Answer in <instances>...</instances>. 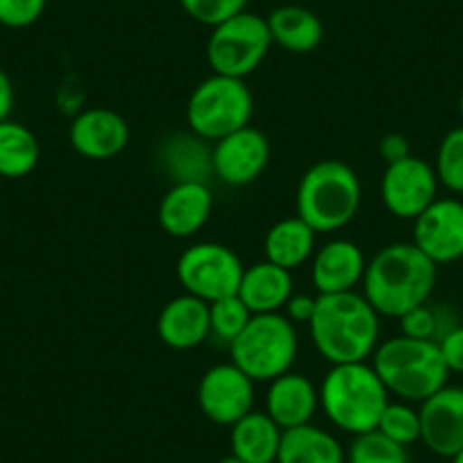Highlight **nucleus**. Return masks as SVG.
<instances>
[{
    "label": "nucleus",
    "instance_id": "6",
    "mask_svg": "<svg viewBox=\"0 0 463 463\" xmlns=\"http://www.w3.org/2000/svg\"><path fill=\"white\" fill-rule=\"evenodd\" d=\"M230 357L252 382H273L296 364V325L279 311L252 316L246 329L230 345Z\"/></svg>",
    "mask_w": 463,
    "mask_h": 463
},
{
    "label": "nucleus",
    "instance_id": "4",
    "mask_svg": "<svg viewBox=\"0 0 463 463\" xmlns=\"http://www.w3.org/2000/svg\"><path fill=\"white\" fill-rule=\"evenodd\" d=\"M362 204V182L341 159H323L307 168L296 191V216L316 234L343 230Z\"/></svg>",
    "mask_w": 463,
    "mask_h": 463
},
{
    "label": "nucleus",
    "instance_id": "8",
    "mask_svg": "<svg viewBox=\"0 0 463 463\" xmlns=\"http://www.w3.org/2000/svg\"><path fill=\"white\" fill-rule=\"evenodd\" d=\"M273 46L264 16L241 12L212 28L207 39V61L213 73L246 80L255 73Z\"/></svg>",
    "mask_w": 463,
    "mask_h": 463
},
{
    "label": "nucleus",
    "instance_id": "18",
    "mask_svg": "<svg viewBox=\"0 0 463 463\" xmlns=\"http://www.w3.org/2000/svg\"><path fill=\"white\" fill-rule=\"evenodd\" d=\"M320 407L318 389L314 382L300 373H284L269 382L266 393V413L282 427L284 431L293 427L309 425Z\"/></svg>",
    "mask_w": 463,
    "mask_h": 463
},
{
    "label": "nucleus",
    "instance_id": "15",
    "mask_svg": "<svg viewBox=\"0 0 463 463\" xmlns=\"http://www.w3.org/2000/svg\"><path fill=\"white\" fill-rule=\"evenodd\" d=\"M69 141L78 155L93 162L111 159L126 150L130 126L118 111L107 107H89L71 121Z\"/></svg>",
    "mask_w": 463,
    "mask_h": 463
},
{
    "label": "nucleus",
    "instance_id": "2",
    "mask_svg": "<svg viewBox=\"0 0 463 463\" xmlns=\"http://www.w3.org/2000/svg\"><path fill=\"white\" fill-rule=\"evenodd\" d=\"M436 264L413 243H391L366 264L362 287L373 309L386 318H402L425 305L436 287Z\"/></svg>",
    "mask_w": 463,
    "mask_h": 463
},
{
    "label": "nucleus",
    "instance_id": "9",
    "mask_svg": "<svg viewBox=\"0 0 463 463\" xmlns=\"http://www.w3.org/2000/svg\"><path fill=\"white\" fill-rule=\"evenodd\" d=\"M243 264L232 248L222 243H194L177 260V279L184 293L200 298L207 305L237 296L243 278Z\"/></svg>",
    "mask_w": 463,
    "mask_h": 463
},
{
    "label": "nucleus",
    "instance_id": "29",
    "mask_svg": "<svg viewBox=\"0 0 463 463\" xmlns=\"http://www.w3.org/2000/svg\"><path fill=\"white\" fill-rule=\"evenodd\" d=\"M434 171L440 186L452 194H463V126L454 128L440 139Z\"/></svg>",
    "mask_w": 463,
    "mask_h": 463
},
{
    "label": "nucleus",
    "instance_id": "37",
    "mask_svg": "<svg viewBox=\"0 0 463 463\" xmlns=\"http://www.w3.org/2000/svg\"><path fill=\"white\" fill-rule=\"evenodd\" d=\"M218 463H246V461H243V458H239L237 454H227V457H222Z\"/></svg>",
    "mask_w": 463,
    "mask_h": 463
},
{
    "label": "nucleus",
    "instance_id": "24",
    "mask_svg": "<svg viewBox=\"0 0 463 463\" xmlns=\"http://www.w3.org/2000/svg\"><path fill=\"white\" fill-rule=\"evenodd\" d=\"M275 463H345V449L336 436L309 422L282 431Z\"/></svg>",
    "mask_w": 463,
    "mask_h": 463
},
{
    "label": "nucleus",
    "instance_id": "34",
    "mask_svg": "<svg viewBox=\"0 0 463 463\" xmlns=\"http://www.w3.org/2000/svg\"><path fill=\"white\" fill-rule=\"evenodd\" d=\"M314 311H316V298L314 296H305V293H293L291 298L287 300L284 305V316L291 320L293 325H309L311 318H314Z\"/></svg>",
    "mask_w": 463,
    "mask_h": 463
},
{
    "label": "nucleus",
    "instance_id": "7",
    "mask_svg": "<svg viewBox=\"0 0 463 463\" xmlns=\"http://www.w3.org/2000/svg\"><path fill=\"white\" fill-rule=\"evenodd\" d=\"M255 100L250 87L239 78L213 73L203 80L186 102V126L203 141L222 137L250 126Z\"/></svg>",
    "mask_w": 463,
    "mask_h": 463
},
{
    "label": "nucleus",
    "instance_id": "35",
    "mask_svg": "<svg viewBox=\"0 0 463 463\" xmlns=\"http://www.w3.org/2000/svg\"><path fill=\"white\" fill-rule=\"evenodd\" d=\"M380 155H382V159L386 162V166H389V164L407 159L409 155H411L407 137L398 135V132H391V135H386L384 139L380 141Z\"/></svg>",
    "mask_w": 463,
    "mask_h": 463
},
{
    "label": "nucleus",
    "instance_id": "14",
    "mask_svg": "<svg viewBox=\"0 0 463 463\" xmlns=\"http://www.w3.org/2000/svg\"><path fill=\"white\" fill-rule=\"evenodd\" d=\"M420 440L436 457L452 458L463 448V386L436 391L420 402Z\"/></svg>",
    "mask_w": 463,
    "mask_h": 463
},
{
    "label": "nucleus",
    "instance_id": "33",
    "mask_svg": "<svg viewBox=\"0 0 463 463\" xmlns=\"http://www.w3.org/2000/svg\"><path fill=\"white\" fill-rule=\"evenodd\" d=\"M439 350L448 371L463 375V325L457 323L439 338Z\"/></svg>",
    "mask_w": 463,
    "mask_h": 463
},
{
    "label": "nucleus",
    "instance_id": "20",
    "mask_svg": "<svg viewBox=\"0 0 463 463\" xmlns=\"http://www.w3.org/2000/svg\"><path fill=\"white\" fill-rule=\"evenodd\" d=\"M237 296L241 298L252 316L278 314L293 296L291 270L279 269L270 261H260L243 270Z\"/></svg>",
    "mask_w": 463,
    "mask_h": 463
},
{
    "label": "nucleus",
    "instance_id": "13",
    "mask_svg": "<svg viewBox=\"0 0 463 463\" xmlns=\"http://www.w3.org/2000/svg\"><path fill=\"white\" fill-rule=\"evenodd\" d=\"M270 159L269 137L246 126L216 141L212 153V171L227 186H246L266 171Z\"/></svg>",
    "mask_w": 463,
    "mask_h": 463
},
{
    "label": "nucleus",
    "instance_id": "30",
    "mask_svg": "<svg viewBox=\"0 0 463 463\" xmlns=\"http://www.w3.org/2000/svg\"><path fill=\"white\" fill-rule=\"evenodd\" d=\"M400 320V327H402L404 336L420 338V341H436L443 336L448 329H452L454 325H445L443 311L434 309L425 302V305L416 307V309L407 311Z\"/></svg>",
    "mask_w": 463,
    "mask_h": 463
},
{
    "label": "nucleus",
    "instance_id": "32",
    "mask_svg": "<svg viewBox=\"0 0 463 463\" xmlns=\"http://www.w3.org/2000/svg\"><path fill=\"white\" fill-rule=\"evenodd\" d=\"M48 0H0V25L12 30L30 28L42 19Z\"/></svg>",
    "mask_w": 463,
    "mask_h": 463
},
{
    "label": "nucleus",
    "instance_id": "1",
    "mask_svg": "<svg viewBox=\"0 0 463 463\" xmlns=\"http://www.w3.org/2000/svg\"><path fill=\"white\" fill-rule=\"evenodd\" d=\"M380 318L364 293L316 296L309 334L320 357L336 364L366 362L380 345Z\"/></svg>",
    "mask_w": 463,
    "mask_h": 463
},
{
    "label": "nucleus",
    "instance_id": "21",
    "mask_svg": "<svg viewBox=\"0 0 463 463\" xmlns=\"http://www.w3.org/2000/svg\"><path fill=\"white\" fill-rule=\"evenodd\" d=\"M282 427L266 411H250L232 425L230 445L246 463H275L278 461Z\"/></svg>",
    "mask_w": 463,
    "mask_h": 463
},
{
    "label": "nucleus",
    "instance_id": "39",
    "mask_svg": "<svg viewBox=\"0 0 463 463\" xmlns=\"http://www.w3.org/2000/svg\"><path fill=\"white\" fill-rule=\"evenodd\" d=\"M458 114H461V118H463V89H461V93H458Z\"/></svg>",
    "mask_w": 463,
    "mask_h": 463
},
{
    "label": "nucleus",
    "instance_id": "22",
    "mask_svg": "<svg viewBox=\"0 0 463 463\" xmlns=\"http://www.w3.org/2000/svg\"><path fill=\"white\" fill-rule=\"evenodd\" d=\"M316 252V230L302 218H282L269 230L264 239L266 261L279 269H300Z\"/></svg>",
    "mask_w": 463,
    "mask_h": 463
},
{
    "label": "nucleus",
    "instance_id": "28",
    "mask_svg": "<svg viewBox=\"0 0 463 463\" xmlns=\"http://www.w3.org/2000/svg\"><path fill=\"white\" fill-rule=\"evenodd\" d=\"M377 431H382L386 439L409 448V445L420 440V411L404 400H398V402L389 400V404L382 411L380 422H377Z\"/></svg>",
    "mask_w": 463,
    "mask_h": 463
},
{
    "label": "nucleus",
    "instance_id": "11",
    "mask_svg": "<svg viewBox=\"0 0 463 463\" xmlns=\"http://www.w3.org/2000/svg\"><path fill=\"white\" fill-rule=\"evenodd\" d=\"M200 411L216 425L232 427L252 411L255 382L234 364H216L198 384Z\"/></svg>",
    "mask_w": 463,
    "mask_h": 463
},
{
    "label": "nucleus",
    "instance_id": "25",
    "mask_svg": "<svg viewBox=\"0 0 463 463\" xmlns=\"http://www.w3.org/2000/svg\"><path fill=\"white\" fill-rule=\"evenodd\" d=\"M42 148L30 128L19 121L0 123V177L21 180L37 168Z\"/></svg>",
    "mask_w": 463,
    "mask_h": 463
},
{
    "label": "nucleus",
    "instance_id": "36",
    "mask_svg": "<svg viewBox=\"0 0 463 463\" xmlns=\"http://www.w3.org/2000/svg\"><path fill=\"white\" fill-rule=\"evenodd\" d=\"M12 109H14V84L10 75L0 69V123L10 118Z\"/></svg>",
    "mask_w": 463,
    "mask_h": 463
},
{
    "label": "nucleus",
    "instance_id": "3",
    "mask_svg": "<svg viewBox=\"0 0 463 463\" xmlns=\"http://www.w3.org/2000/svg\"><path fill=\"white\" fill-rule=\"evenodd\" d=\"M318 398L323 413L336 430L359 436L377 430L389 404V391L373 364H336L323 377Z\"/></svg>",
    "mask_w": 463,
    "mask_h": 463
},
{
    "label": "nucleus",
    "instance_id": "12",
    "mask_svg": "<svg viewBox=\"0 0 463 463\" xmlns=\"http://www.w3.org/2000/svg\"><path fill=\"white\" fill-rule=\"evenodd\" d=\"M413 246L436 266L454 264L463 257V203L436 198L413 221Z\"/></svg>",
    "mask_w": 463,
    "mask_h": 463
},
{
    "label": "nucleus",
    "instance_id": "19",
    "mask_svg": "<svg viewBox=\"0 0 463 463\" xmlns=\"http://www.w3.org/2000/svg\"><path fill=\"white\" fill-rule=\"evenodd\" d=\"M157 334L173 350H194L209 338V305L200 298L177 296L164 305L157 318Z\"/></svg>",
    "mask_w": 463,
    "mask_h": 463
},
{
    "label": "nucleus",
    "instance_id": "31",
    "mask_svg": "<svg viewBox=\"0 0 463 463\" xmlns=\"http://www.w3.org/2000/svg\"><path fill=\"white\" fill-rule=\"evenodd\" d=\"M182 10L198 24L216 28L232 16L246 12L248 0H177Z\"/></svg>",
    "mask_w": 463,
    "mask_h": 463
},
{
    "label": "nucleus",
    "instance_id": "10",
    "mask_svg": "<svg viewBox=\"0 0 463 463\" xmlns=\"http://www.w3.org/2000/svg\"><path fill=\"white\" fill-rule=\"evenodd\" d=\"M439 186L434 166L425 159L409 155L402 162L386 166L380 184L382 203L391 216L416 221L439 198Z\"/></svg>",
    "mask_w": 463,
    "mask_h": 463
},
{
    "label": "nucleus",
    "instance_id": "23",
    "mask_svg": "<svg viewBox=\"0 0 463 463\" xmlns=\"http://www.w3.org/2000/svg\"><path fill=\"white\" fill-rule=\"evenodd\" d=\"M273 43L293 55H305L316 51L323 42V21L311 10L300 5H282L270 12L266 19Z\"/></svg>",
    "mask_w": 463,
    "mask_h": 463
},
{
    "label": "nucleus",
    "instance_id": "26",
    "mask_svg": "<svg viewBox=\"0 0 463 463\" xmlns=\"http://www.w3.org/2000/svg\"><path fill=\"white\" fill-rule=\"evenodd\" d=\"M345 463H411L404 445L386 439L382 431L373 430L354 436L345 452Z\"/></svg>",
    "mask_w": 463,
    "mask_h": 463
},
{
    "label": "nucleus",
    "instance_id": "16",
    "mask_svg": "<svg viewBox=\"0 0 463 463\" xmlns=\"http://www.w3.org/2000/svg\"><path fill=\"white\" fill-rule=\"evenodd\" d=\"M366 264V257L357 243L334 239L320 246L311 257V284L318 296L354 291L362 284Z\"/></svg>",
    "mask_w": 463,
    "mask_h": 463
},
{
    "label": "nucleus",
    "instance_id": "27",
    "mask_svg": "<svg viewBox=\"0 0 463 463\" xmlns=\"http://www.w3.org/2000/svg\"><path fill=\"white\" fill-rule=\"evenodd\" d=\"M252 314L239 296L222 298L209 305V336L227 343V347L237 341L239 334L250 323Z\"/></svg>",
    "mask_w": 463,
    "mask_h": 463
},
{
    "label": "nucleus",
    "instance_id": "5",
    "mask_svg": "<svg viewBox=\"0 0 463 463\" xmlns=\"http://www.w3.org/2000/svg\"><path fill=\"white\" fill-rule=\"evenodd\" d=\"M373 368L386 391L404 402H425L448 384L449 371L436 341L400 336L380 343L373 353Z\"/></svg>",
    "mask_w": 463,
    "mask_h": 463
},
{
    "label": "nucleus",
    "instance_id": "17",
    "mask_svg": "<svg viewBox=\"0 0 463 463\" xmlns=\"http://www.w3.org/2000/svg\"><path fill=\"white\" fill-rule=\"evenodd\" d=\"M213 209V195L200 180L175 182L159 203V225L175 239H189L204 227Z\"/></svg>",
    "mask_w": 463,
    "mask_h": 463
},
{
    "label": "nucleus",
    "instance_id": "38",
    "mask_svg": "<svg viewBox=\"0 0 463 463\" xmlns=\"http://www.w3.org/2000/svg\"><path fill=\"white\" fill-rule=\"evenodd\" d=\"M452 463H463V448L452 457Z\"/></svg>",
    "mask_w": 463,
    "mask_h": 463
}]
</instances>
